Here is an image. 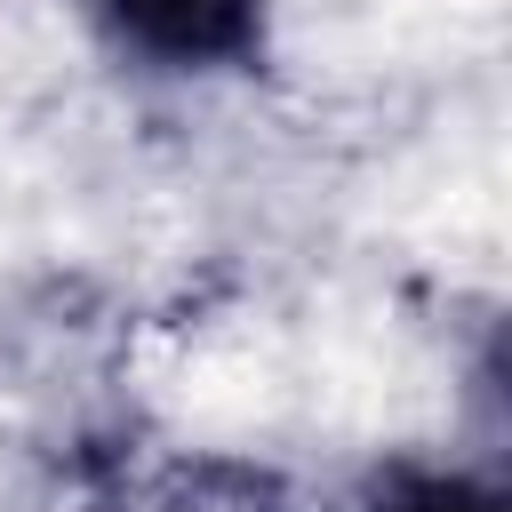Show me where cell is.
<instances>
[{"instance_id":"cell-1","label":"cell","mask_w":512,"mask_h":512,"mask_svg":"<svg viewBox=\"0 0 512 512\" xmlns=\"http://www.w3.org/2000/svg\"><path fill=\"white\" fill-rule=\"evenodd\" d=\"M88 16L120 56L152 72H184V80L264 72L272 56L264 0H88Z\"/></svg>"},{"instance_id":"cell-2","label":"cell","mask_w":512,"mask_h":512,"mask_svg":"<svg viewBox=\"0 0 512 512\" xmlns=\"http://www.w3.org/2000/svg\"><path fill=\"white\" fill-rule=\"evenodd\" d=\"M280 504H288V488H280L272 464L184 448V456H160V464H120L72 512H280Z\"/></svg>"},{"instance_id":"cell-3","label":"cell","mask_w":512,"mask_h":512,"mask_svg":"<svg viewBox=\"0 0 512 512\" xmlns=\"http://www.w3.org/2000/svg\"><path fill=\"white\" fill-rule=\"evenodd\" d=\"M368 512H512V496L464 464H384Z\"/></svg>"}]
</instances>
